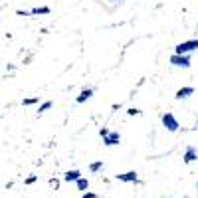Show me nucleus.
<instances>
[{"mask_svg":"<svg viewBox=\"0 0 198 198\" xmlns=\"http://www.w3.org/2000/svg\"><path fill=\"white\" fill-rule=\"evenodd\" d=\"M36 178H38V176H28V178H26V184H32V182H36Z\"/></svg>","mask_w":198,"mask_h":198,"instance_id":"2eb2a0df","label":"nucleus"},{"mask_svg":"<svg viewBox=\"0 0 198 198\" xmlns=\"http://www.w3.org/2000/svg\"><path fill=\"white\" fill-rule=\"evenodd\" d=\"M101 166H103V163H101V161H97V163H93V165H89V168H91V172H97V170H99Z\"/></svg>","mask_w":198,"mask_h":198,"instance_id":"ddd939ff","label":"nucleus"},{"mask_svg":"<svg viewBox=\"0 0 198 198\" xmlns=\"http://www.w3.org/2000/svg\"><path fill=\"white\" fill-rule=\"evenodd\" d=\"M170 64L172 65H180V67H190V58L188 56H170Z\"/></svg>","mask_w":198,"mask_h":198,"instance_id":"7ed1b4c3","label":"nucleus"},{"mask_svg":"<svg viewBox=\"0 0 198 198\" xmlns=\"http://www.w3.org/2000/svg\"><path fill=\"white\" fill-rule=\"evenodd\" d=\"M99 135H101V137L105 139V137H107V135H109V131H107V129H101V131H99Z\"/></svg>","mask_w":198,"mask_h":198,"instance_id":"f3484780","label":"nucleus"},{"mask_svg":"<svg viewBox=\"0 0 198 198\" xmlns=\"http://www.w3.org/2000/svg\"><path fill=\"white\" fill-rule=\"evenodd\" d=\"M165 198H166V196H165Z\"/></svg>","mask_w":198,"mask_h":198,"instance_id":"a211bd4d","label":"nucleus"},{"mask_svg":"<svg viewBox=\"0 0 198 198\" xmlns=\"http://www.w3.org/2000/svg\"><path fill=\"white\" fill-rule=\"evenodd\" d=\"M103 143H105V147H113V145H117V143H119V135H117V133L107 135V137L103 139Z\"/></svg>","mask_w":198,"mask_h":198,"instance_id":"0eeeda50","label":"nucleus"},{"mask_svg":"<svg viewBox=\"0 0 198 198\" xmlns=\"http://www.w3.org/2000/svg\"><path fill=\"white\" fill-rule=\"evenodd\" d=\"M50 107H52V101H46V103H42L40 107H38V113H44L46 109H50Z\"/></svg>","mask_w":198,"mask_h":198,"instance_id":"9b49d317","label":"nucleus"},{"mask_svg":"<svg viewBox=\"0 0 198 198\" xmlns=\"http://www.w3.org/2000/svg\"><path fill=\"white\" fill-rule=\"evenodd\" d=\"M48 12H50V8H34V10H32V14H48Z\"/></svg>","mask_w":198,"mask_h":198,"instance_id":"f8f14e48","label":"nucleus"},{"mask_svg":"<svg viewBox=\"0 0 198 198\" xmlns=\"http://www.w3.org/2000/svg\"><path fill=\"white\" fill-rule=\"evenodd\" d=\"M75 182H77V188H79V190H85V188H87V184H89L85 178H79V180H75Z\"/></svg>","mask_w":198,"mask_h":198,"instance_id":"9d476101","label":"nucleus"},{"mask_svg":"<svg viewBox=\"0 0 198 198\" xmlns=\"http://www.w3.org/2000/svg\"><path fill=\"white\" fill-rule=\"evenodd\" d=\"M161 119H163V125H165V127H166V129H168V131H170V133L178 131V121H176L174 117L170 115V113H165V115H163Z\"/></svg>","mask_w":198,"mask_h":198,"instance_id":"f03ea898","label":"nucleus"},{"mask_svg":"<svg viewBox=\"0 0 198 198\" xmlns=\"http://www.w3.org/2000/svg\"><path fill=\"white\" fill-rule=\"evenodd\" d=\"M32 103H38V99H24L22 105H32Z\"/></svg>","mask_w":198,"mask_h":198,"instance_id":"4468645a","label":"nucleus"},{"mask_svg":"<svg viewBox=\"0 0 198 198\" xmlns=\"http://www.w3.org/2000/svg\"><path fill=\"white\" fill-rule=\"evenodd\" d=\"M192 50H198V40H190V42H182L174 48L176 56H186V52H192Z\"/></svg>","mask_w":198,"mask_h":198,"instance_id":"f257e3e1","label":"nucleus"},{"mask_svg":"<svg viewBox=\"0 0 198 198\" xmlns=\"http://www.w3.org/2000/svg\"><path fill=\"white\" fill-rule=\"evenodd\" d=\"M79 178H81V170H79V168L65 172V180H67V182H73V180H79Z\"/></svg>","mask_w":198,"mask_h":198,"instance_id":"423d86ee","label":"nucleus"},{"mask_svg":"<svg viewBox=\"0 0 198 198\" xmlns=\"http://www.w3.org/2000/svg\"><path fill=\"white\" fill-rule=\"evenodd\" d=\"M117 178H119L121 182H137V172H135V170L121 172V174H117Z\"/></svg>","mask_w":198,"mask_h":198,"instance_id":"20e7f679","label":"nucleus"},{"mask_svg":"<svg viewBox=\"0 0 198 198\" xmlns=\"http://www.w3.org/2000/svg\"><path fill=\"white\" fill-rule=\"evenodd\" d=\"M194 93V87H182V89L176 91V99H184V97H190Z\"/></svg>","mask_w":198,"mask_h":198,"instance_id":"39448f33","label":"nucleus"},{"mask_svg":"<svg viewBox=\"0 0 198 198\" xmlns=\"http://www.w3.org/2000/svg\"><path fill=\"white\" fill-rule=\"evenodd\" d=\"M81 198H97V194H93V192H87V194H83Z\"/></svg>","mask_w":198,"mask_h":198,"instance_id":"dca6fc26","label":"nucleus"},{"mask_svg":"<svg viewBox=\"0 0 198 198\" xmlns=\"http://www.w3.org/2000/svg\"><path fill=\"white\" fill-rule=\"evenodd\" d=\"M91 95H93V89H83L81 93L77 95V99H75V101H77V103H85V101L89 99Z\"/></svg>","mask_w":198,"mask_h":198,"instance_id":"6e6552de","label":"nucleus"},{"mask_svg":"<svg viewBox=\"0 0 198 198\" xmlns=\"http://www.w3.org/2000/svg\"><path fill=\"white\" fill-rule=\"evenodd\" d=\"M192 161H196V151L194 147H188L186 155H184V163H192Z\"/></svg>","mask_w":198,"mask_h":198,"instance_id":"1a4fd4ad","label":"nucleus"}]
</instances>
